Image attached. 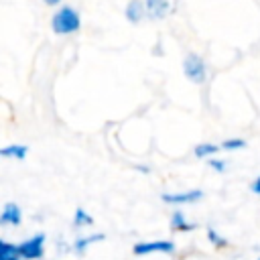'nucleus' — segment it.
Listing matches in <instances>:
<instances>
[{"label": "nucleus", "mask_w": 260, "mask_h": 260, "mask_svg": "<svg viewBox=\"0 0 260 260\" xmlns=\"http://www.w3.org/2000/svg\"><path fill=\"white\" fill-rule=\"evenodd\" d=\"M146 4V18L148 20H165L173 12L171 0H144Z\"/></svg>", "instance_id": "obj_8"}, {"label": "nucleus", "mask_w": 260, "mask_h": 260, "mask_svg": "<svg viewBox=\"0 0 260 260\" xmlns=\"http://www.w3.org/2000/svg\"><path fill=\"white\" fill-rule=\"evenodd\" d=\"M207 167L211 171H215V173H225L228 171V160L225 158H219V156H213V158L207 160Z\"/></svg>", "instance_id": "obj_17"}, {"label": "nucleus", "mask_w": 260, "mask_h": 260, "mask_svg": "<svg viewBox=\"0 0 260 260\" xmlns=\"http://www.w3.org/2000/svg\"><path fill=\"white\" fill-rule=\"evenodd\" d=\"M254 260H260V254H258V256H256V258H254Z\"/></svg>", "instance_id": "obj_21"}, {"label": "nucleus", "mask_w": 260, "mask_h": 260, "mask_svg": "<svg viewBox=\"0 0 260 260\" xmlns=\"http://www.w3.org/2000/svg\"><path fill=\"white\" fill-rule=\"evenodd\" d=\"M0 260H20L18 244L8 242V240H0Z\"/></svg>", "instance_id": "obj_14"}, {"label": "nucleus", "mask_w": 260, "mask_h": 260, "mask_svg": "<svg viewBox=\"0 0 260 260\" xmlns=\"http://www.w3.org/2000/svg\"><path fill=\"white\" fill-rule=\"evenodd\" d=\"M71 225L75 230H85V228H91L93 225V215L83 209V207H75L73 211V217H71Z\"/></svg>", "instance_id": "obj_12"}, {"label": "nucleus", "mask_w": 260, "mask_h": 260, "mask_svg": "<svg viewBox=\"0 0 260 260\" xmlns=\"http://www.w3.org/2000/svg\"><path fill=\"white\" fill-rule=\"evenodd\" d=\"M22 223V209L14 201H6L0 211V225L2 228H18Z\"/></svg>", "instance_id": "obj_6"}, {"label": "nucleus", "mask_w": 260, "mask_h": 260, "mask_svg": "<svg viewBox=\"0 0 260 260\" xmlns=\"http://www.w3.org/2000/svg\"><path fill=\"white\" fill-rule=\"evenodd\" d=\"M136 171H140V173H146V175L150 173V169H148V167H144V165H136Z\"/></svg>", "instance_id": "obj_20"}, {"label": "nucleus", "mask_w": 260, "mask_h": 260, "mask_svg": "<svg viewBox=\"0 0 260 260\" xmlns=\"http://www.w3.org/2000/svg\"><path fill=\"white\" fill-rule=\"evenodd\" d=\"M250 191H252L254 195H260V175L250 183Z\"/></svg>", "instance_id": "obj_18"}, {"label": "nucleus", "mask_w": 260, "mask_h": 260, "mask_svg": "<svg viewBox=\"0 0 260 260\" xmlns=\"http://www.w3.org/2000/svg\"><path fill=\"white\" fill-rule=\"evenodd\" d=\"M0 156L2 158H12V160H24L28 156V146L26 144H6L0 148Z\"/></svg>", "instance_id": "obj_11"}, {"label": "nucleus", "mask_w": 260, "mask_h": 260, "mask_svg": "<svg viewBox=\"0 0 260 260\" xmlns=\"http://www.w3.org/2000/svg\"><path fill=\"white\" fill-rule=\"evenodd\" d=\"M177 244L173 240H140L132 246L134 256H152V254H175Z\"/></svg>", "instance_id": "obj_4"}, {"label": "nucleus", "mask_w": 260, "mask_h": 260, "mask_svg": "<svg viewBox=\"0 0 260 260\" xmlns=\"http://www.w3.org/2000/svg\"><path fill=\"white\" fill-rule=\"evenodd\" d=\"M169 228H171L173 232H177V234H189V232H195V230H197V223L191 221V219L185 215V211L173 209L171 219H169Z\"/></svg>", "instance_id": "obj_9"}, {"label": "nucleus", "mask_w": 260, "mask_h": 260, "mask_svg": "<svg viewBox=\"0 0 260 260\" xmlns=\"http://www.w3.org/2000/svg\"><path fill=\"white\" fill-rule=\"evenodd\" d=\"M51 28L55 35L59 37H67V35H75L81 28V14L77 8L63 4L59 6L53 16H51Z\"/></svg>", "instance_id": "obj_1"}, {"label": "nucleus", "mask_w": 260, "mask_h": 260, "mask_svg": "<svg viewBox=\"0 0 260 260\" xmlns=\"http://www.w3.org/2000/svg\"><path fill=\"white\" fill-rule=\"evenodd\" d=\"M124 18L130 24H140L146 18V4L144 0H128L124 6Z\"/></svg>", "instance_id": "obj_10"}, {"label": "nucleus", "mask_w": 260, "mask_h": 260, "mask_svg": "<svg viewBox=\"0 0 260 260\" xmlns=\"http://www.w3.org/2000/svg\"><path fill=\"white\" fill-rule=\"evenodd\" d=\"M219 148H221L223 152H236V150L246 148V140H244V138H238V136H234V138H225V140L219 142Z\"/></svg>", "instance_id": "obj_16"}, {"label": "nucleus", "mask_w": 260, "mask_h": 260, "mask_svg": "<svg viewBox=\"0 0 260 260\" xmlns=\"http://www.w3.org/2000/svg\"><path fill=\"white\" fill-rule=\"evenodd\" d=\"M219 150H221V148H219V144H215V142H199V144H195L193 154H195L197 158H201V160H209V158L217 156Z\"/></svg>", "instance_id": "obj_13"}, {"label": "nucleus", "mask_w": 260, "mask_h": 260, "mask_svg": "<svg viewBox=\"0 0 260 260\" xmlns=\"http://www.w3.org/2000/svg\"><path fill=\"white\" fill-rule=\"evenodd\" d=\"M18 254L20 260H45L47 254V234L37 232L22 242H18Z\"/></svg>", "instance_id": "obj_2"}, {"label": "nucleus", "mask_w": 260, "mask_h": 260, "mask_svg": "<svg viewBox=\"0 0 260 260\" xmlns=\"http://www.w3.org/2000/svg\"><path fill=\"white\" fill-rule=\"evenodd\" d=\"M43 4H47V6H55V8H59V6H63V0H43Z\"/></svg>", "instance_id": "obj_19"}, {"label": "nucleus", "mask_w": 260, "mask_h": 260, "mask_svg": "<svg viewBox=\"0 0 260 260\" xmlns=\"http://www.w3.org/2000/svg\"><path fill=\"white\" fill-rule=\"evenodd\" d=\"M106 240V234H100V232H93V234H81V236H77L73 242H71V252L73 254H77V256H83L91 246H95V244H100V242H104Z\"/></svg>", "instance_id": "obj_7"}, {"label": "nucleus", "mask_w": 260, "mask_h": 260, "mask_svg": "<svg viewBox=\"0 0 260 260\" xmlns=\"http://www.w3.org/2000/svg\"><path fill=\"white\" fill-rule=\"evenodd\" d=\"M203 191L201 189H185V191H165V193H160V201L162 203H167V205H171V207H175V209H179L181 205H193V203H197V201H201L203 199Z\"/></svg>", "instance_id": "obj_5"}, {"label": "nucleus", "mask_w": 260, "mask_h": 260, "mask_svg": "<svg viewBox=\"0 0 260 260\" xmlns=\"http://www.w3.org/2000/svg\"><path fill=\"white\" fill-rule=\"evenodd\" d=\"M205 236H207V242H209L215 250H223V248H228V246H230L228 238H225L223 234H219L215 228H207V230H205Z\"/></svg>", "instance_id": "obj_15"}, {"label": "nucleus", "mask_w": 260, "mask_h": 260, "mask_svg": "<svg viewBox=\"0 0 260 260\" xmlns=\"http://www.w3.org/2000/svg\"><path fill=\"white\" fill-rule=\"evenodd\" d=\"M183 75L187 77V81H191L195 85L205 83V79H207V63H205V59L199 53L189 51L183 57Z\"/></svg>", "instance_id": "obj_3"}]
</instances>
